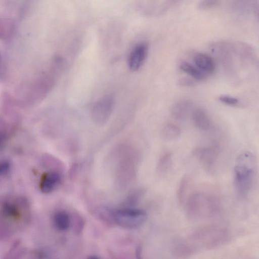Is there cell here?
Segmentation results:
<instances>
[{
    "instance_id": "obj_1",
    "label": "cell",
    "mask_w": 259,
    "mask_h": 259,
    "mask_svg": "<svg viewBox=\"0 0 259 259\" xmlns=\"http://www.w3.org/2000/svg\"><path fill=\"white\" fill-rule=\"evenodd\" d=\"M229 238L226 228L214 225L205 226L177 242L173 247L172 253L177 257H188L200 251L218 248L226 243Z\"/></svg>"
},
{
    "instance_id": "obj_2",
    "label": "cell",
    "mask_w": 259,
    "mask_h": 259,
    "mask_svg": "<svg viewBox=\"0 0 259 259\" xmlns=\"http://www.w3.org/2000/svg\"><path fill=\"white\" fill-rule=\"evenodd\" d=\"M184 203L187 217L193 221L212 217L219 212L221 207L219 196L205 190H198L190 194Z\"/></svg>"
},
{
    "instance_id": "obj_3",
    "label": "cell",
    "mask_w": 259,
    "mask_h": 259,
    "mask_svg": "<svg viewBox=\"0 0 259 259\" xmlns=\"http://www.w3.org/2000/svg\"><path fill=\"white\" fill-rule=\"evenodd\" d=\"M234 183L238 194L246 196L250 192L255 177L256 159L250 151L239 154L235 160L234 168Z\"/></svg>"
},
{
    "instance_id": "obj_4",
    "label": "cell",
    "mask_w": 259,
    "mask_h": 259,
    "mask_svg": "<svg viewBox=\"0 0 259 259\" xmlns=\"http://www.w3.org/2000/svg\"><path fill=\"white\" fill-rule=\"evenodd\" d=\"M115 222L120 226L127 229H134L142 225L146 219V213L143 210L123 208L113 212Z\"/></svg>"
},
{
    "instance_id": "obj_5",
    "label": "cell",
    "mask_w": 259,
    "mask_h": 259,
    "mask_svg": "<svg viewBox=\"0 0 259 259\" xmlns=\"http://www.w3.org/2000/svg\"><path fill=\"white\" fill-rule=\"evenodd\" d=\"M27 203L22 198L5 199L0 204L2 219L17 221L22 217L23 210L27 209Z\"/></svg>"
},
{
    "instance_id": "obj_6",
    "label": "cell",
    "mask_w": 259,
    "mask_h": 259,
    "mask_svg": "<svg viewBox=\"0 0 259 259\" xmlns=\"http://www.w3.org/2000/svg\"><path fill=\"white\" fill-rule=\"evenodd\" d=\"M194 154L204 170L210 174L214 172L219 157L216 147H199L195 149Z\"/></svg>"
},
{
    "instance_id": "obj_7",
    "label": "cell",
    "mask_w": 259,
    "mask_h": 259,
    "mask_svg": "<svg viewBox=\"0 0 259 259\" xmlns=\"http://www.w3.org/2000/svg\"><path fill=\"white\" fill-rule=\"evenodd\" d=\"M114 99L111 96H106L96 102L92 110V116L97 124L104 123L110 117L113 109Z\"/></svg>"
},
{
    "instance_id": "obj_8",
    "label": "cell",
    "mask_w": 259,
    "mask_h": 259,
    "mask_svg": "<svg viewBox=\"0 0 259 259\" xmlns=\"http://www.w3.org/2000/svg\"><path fill=\"white\" fill-rule=\"evenodd\" d=\"M148 52V46L146 43L137 45L131 52L128 58V66L132 71L138 70L144 63Z\"/></svg>"
},
{
    "instance_id": "obj_9",
    "label": "cell",
    "mask_w": 259,
    "mask_h": 259,
    "mask_svg": "<svg viewBox=\"0 0 259 259\" xmlns=\"http://www.w3.org/2000/svg\"><path fill=\"white\" fill-rule=\"evenodd\" d=\"M196 66L204 73L211 74L215 70V63L209 56L201 53L196 54L193 58Z\"/></svg>"
},
{
    "instance_id": "obj_10",
    "label": "cell",
    "mask_w": 259,
    "mask_h": 259,
    "mask_svg": "<svg viewBox=\"0 0 259 259\" xmlns=\"http://www.w3.org/2000/svg\"><path fill=\"white\" fill-rule=\"evenodd\" d=\"M191 102L186 99H181L171 107L170 112L174 118L178 120L185 119L188 115L191 107Z\"/></svg>"
},
{
    "instance_id": "obj_11",
    "label": "cell",
    "mask_w": 259,
    "mask_h": 259,
    "mask_svg": "<svg viewBox=\"0 0 259 259\" xmlns=\"http://www.w3.org/2000/svg\"><path fill=\"white\" fill-rule=\"evenodd\" d=\"M60 176L55 171H49L45 174L41 178L39 188L44 193L51 192L60 181Z\"/></svg>"
},
{
    "instance_id": "obj_12",
    "label": "cell",
    "mask_w": 259,
    "mask_h": 259,
    "mask_svg": "<svg viewBox=\"0 0 259 259\" xmlns=\"http://www.w3.org/2000/svg\"><path fill=\"white\" fill-rule=\"evenodd\" d=\"M192 120L198 128L206 131L210 128L211 121L207 113L201 108H196L192 113Z\"/></svg>"
},
{
    "instance_id": "obj_13",
    "label": "cell",
    "mask_w": 259,
    "mask_h": 259,
    "mask_svg": "<svg viewBox=\"0 0 259 259\" xmlns=\"http://www.w3.org/2000/svg\"><path fill=\"white\" fill-rule=\"evenodd\" d=\"M53 224L55 227L59 231H65L70 225L69 215L64 211L57 212L53 217Z\"/></svg>"
},
{
    "instance_id": "obj_14",
    "label": "cell",
    "mask_w": 259,
    "mask_h": 259,
    "mask_svg": "<svg viewBox=\"0 0 259 259\" xmlns=\"http://www.w3.org/2000/svg\"><path fill=\"white\" fill-rule=\"evenodd\" d=\"M180 69L186 74L198 80H202L205 78L204 73L199 70L196 66L187 62H183L180 65Z\"/></svg>"
},
{
    "instance_id": "obj_15",
    "label": "cell",
    "mask_w": 259,
    "mask_h": 259,
    "mask_svg": "<svg viewBox=\"0 0 259 259\" xmlns=\"http://www.w3.org/2000/svg\"><path fill=\"white\" fill-rule=\"evenodd\" d=\"M190 181V177L188 175H185L182 178L179 183L177 192V197L179 203L181 205L184 203Z\"/></svg>"
},
{
    "instance_id": "obj_16",
    "label": "cell",
    "mask_w": 259,
    "mask_h": 259,
    "mask_svg": "<svg viewBox=\"0 0 259 259\" xmlns=\"http://www.w3.org/2000/svg\"><path fill=\"white\" fill-rule=\"evenodd\" d=\"M181 134L180 127L172 123L166 124L162 130V135L167 140H173L178 139Z\"/></svg>"
},
{
    "instance_id": "obj_17",
    "label": "cell",
    "mask_w": 259,
    "mask_h": 259,
    "mask_svg": "<svg viewBox=\"0 0 259 259\" xmlns=\"http://www.w3.org/2000/svg\"><path fill=\"white\" fill-rule=\"evenodd\" d=\"M172 163V155L170 152H166L160 157L158 164V170L160 174H166L170 168Z\"/></svg>"
},
{
    "instance_id": "obj_18",
    "label": "cell",
    "mask_w": 259,
    "mask_h": 259,
    "mask_svg": "<svg viewBox=\"0 0 259 259\" xmlns=\"http://www.w3.org/2000/svg\"><path fill=\"white\" fill-rule=\"evenodd\" d=\"M221 0H199L197 7L201 10H207L215 7Z\"/></svg>"
},
{
    "instance_id": "obj_19",
    "label": "cell",
    "mask_w": 259,
    "mask_h": 259,
    "mask_svg": "<svg viewBox=\"0 0 259 259\" xmlns=\"http://www.w3.org/2000/svg\"><path fill=\"white\" fill-rule=\"evenodd\" d=\"M12 24L9 21L0 19V37H7L11 32Z\"/></svg>"
},
{
    "instance_id": "obj_20",
    "label": "cell",
    "mask_w": 259,
    "mask_h": 259,
    "mask_svg": "<svg viewBox=\"0 0 259 259\" xmlns=\"http://www.w3.org/2000/svg\"><path fill=\"white\" fill-rule=\"evenodd\" d=\"M219 101L228 106H236L239 104L238 99L228 95H222L219 97Z\"/></svg>"
},
{
    "instance_id": "obj_21",
    "label": "cell",
    "mask_w": 259,
    "mask_h": 259,
    "mask_svg": "<svg viewBox=\"0 0 259 259\" xmlns=\"http://www.w3.org/2000/svg\"><path fill=\"white\" fill-rule=\"evenodd\" d=\"M11 169V162L6 159L0 160V178L6 177Z\"/></svg>"
},
{
    "instance_id": "obj_22",
    "label": "cell",
    "mask_w": 259,
    "mask_h": 259,
    "mask_svg": "<svg viewBox=\"0 0 259 259\" xmlns=\"http://www.w3.org/2000/svg\"><path fill=\"white\" fill-rule=\"evenodd\" d=\"M181 1L182 0H165L162 7V9H161V11L165 13Z\"/></svg>"
}]
</instances>
